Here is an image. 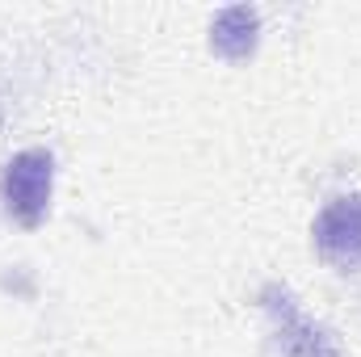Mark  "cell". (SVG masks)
Masks as SVG:
<instances>
[{"label": "cell", "instance_id": "3", "mask_svg": "<svg viewBox=\"0 0 361 357\" xmlns=\"http://www.w3.org/2000/svg\"><path fill=\"white\" fill-rule=\"evenodd\" d=\"M315 253L341 273H357L361 269V193H345V198H332L315 227Z\"/></svg>", "mask_w": 361, "mask_h": 357}, {"label": "cell", "instance_id": "2", "mask_svg": "<svg viewBox=\"0 0 361 357\" xmlns=\"http://www.w3.org/2000/svg\"><path fill=\"white\" fill-rule=\"evenodd\" d=\"M261 298H265V311L273 320V349H277V357H341L336 337L328 328H319L315 320H307L298 311V303L281 286H269Z\"/></svg>", "mask_w": 361, "mask_h": 357}, {"label": "cell", "instance_id": "4", "mask_svg": "<svg viewBox=\"0 0 361 357\" xmlns=\"http://www.w3.org/2000/svg\"><path fill=\"white\" fill-rule=\"evenodd\" d=\"M257 30H261L257 8L231 4V8H223V13L210 21V47H214L223 59H248V55L257 51Z\"/></svg>", "mask_w": 361, "mask_h": 357}, {"label": "cell", "instance_id": "1", "mask_svg": "<svg viewBox=\"0 0 361 357\" xmlns=\"http://www.w3.org/2000/svg\"><path fill=\"white\" fill-rule=\"evenodd\" d=\"M51 189H55V160L47 147H25L17 152L4 173H0V202L4 214L21 227H38L51 210Z\"/></svg>", "mask_w": 361, "mask_h": 357}]
</instances>
